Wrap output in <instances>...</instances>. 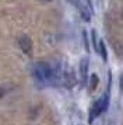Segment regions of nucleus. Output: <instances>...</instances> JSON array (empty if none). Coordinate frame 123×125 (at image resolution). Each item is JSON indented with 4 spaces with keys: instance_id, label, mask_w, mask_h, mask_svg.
I'll return each mask as SVG.
<instances>
[{
    "instance_id": "39448f33",
    "label": "nucleus",
    "mask_w": 123,
    "mask_h": 125,
    "mask_svg": "<svg viewBox=\"0 0 123 125\" xmlns=\"http://www.w3.org/2000/svg\"><path fill=\"white\" fill-rule=\"evenodd\" d=\"M78 10H80L81 18H83L85 23H89V21H91V17H92V11L88 9V6H80Z\"/></svg>"
},
{
    "instance_id": "6e6552de",
    "label": "nucleus",
    "mask_w": 123,
    "mask_h": 125,
    "mask_svg": "<svg viewBox=\"0 0 123 125\" xmlns=\"http://www.w3.org/2000/svg\"><path fill=\"white\" fill-rule=\"evenodd\" d=\"M83 40H84V45H85V51H89L88 35H87V31H85V30H84V31H83Z\"/></svg>"
},
{
    "instance_id": "423d86ee",
    "label": "nucleus",
    "mask_w": 123,
    "mask_h": 125,
    "mask_svg": "<svg viewBox=\"0 0 123 125\" xmlns=\"http://www.w3.org/2000/svg\"><path fill=\"white\" fill-rule=\"evenodd\" d=\"M98 53L101 55V58L104 59V62L108 61V51H106V46H105V42L101 40L99 44H98Z\"/></svg>"
},
{
    "instance_id": "1a4fd4ad",
    "label": "nucleus",
    "mask_w": 123,
    "mask_h": 125,
    "mask_svg": "<svg viewBox=\"0 0 123 125\" xmlns=\"http://www.w3.org/2000/svg\"><path fill=\"white\" fill-rule=\"evenodd\" d=\"M91 80H92V84H91V89L94 90L95 87H97V84H98V76H97V74H92V76H91Z\"/></svg>"
},
{
    "instance_id": "f03ea898",
    "label": "nucleus",
    "mask_w": 123,
    "mask_h": 125,
    "mask_svg": "<svg viewBox=\"0 0 123 125\" xmlns=\"http://www.w3.org/2000/svg\"><path fill=\"white\" fill-rule=\"evenodd\" d=\"M102 113H105V108H104V103H102V98H98L97 101L94 103V105L89 111V118H88V122L91 124L97 117H99Z\"/></svg>"
},
{
    "instance_id": "f257e3e1",
    "label": "nucleus",
    "mask_w": 123,
    "mask_h": 125,
    "mask_svg": "<svg viewBox=\"0 0 123 125\" xmlns=\"http://www.w3.org/2000/svg\"><path fill=\"white\" fill-rule=\"evenodd\" d=\"M88 69H89V59L87 56L81 58L80 65H78V70H80V77H81L83 86H85L87 82H88Z\"/></svg>"
},
{
    "instance_id": "9d476101",
    "label": "nucleus",
    "mask_w": 123,
    "mask_h": 125,
    "mask_svg": "<svg viewBox=\"0 0 123 125\" xmlns=\"http://www.w3.org/2000/svg\"><path fill=\"white\" fill-rule=\"evenodd\" d=\"M119 90H120V93H123V73H120V76H119Z\"/></svg>"
},
{
    "instance_id": "0eeeda50",
    "label": "nucleus",
    "mask_w": 123,
    "mask_h": 125,
    "mask_svg": "<svg viewBox=\"0 0 123 125\" xmlns=\"http://www.w3.org/2000/svg\"><path fill=\"white\" fill-rule=\"evenodd\" d=\"M91 38H92V46H94L95 52H98V44H99V41H98L97 31L95 30H91Z\"/></svg>"
},
{
    "instance_id": "20e7f679",
    "label": "nucleus",
    "mask_w": 123,
    "mask_h": 125,
    "mask_svg": "<svg viewBox=\"0 0 123 125\" xmlns=\"http://www.w3.org/2000/svg\"><path fill=\"white\" fill-rule=\"evenodd\" d=\"M18 44H20L21 49L25 52V53H29V52H31L32 42H31V40H29V37H27V35H21V37L18 38Z\"/></svg>"
},
{
    "instance_id": "9b49d317",
    "label": "nucleus",
    "mask_w": 123,
    "mask_h": 125,
    "mask_svg": "<svg viewBox=\"0 0 123 125\" xmlns=\"http://www.w3.org/2000/svg\"><path fill=\"white\" fill-rule=\"evenodd\" d=\"M71 6H74V7H80L81 4H80V0H67Z\"/></svg>"
},
{
    "instance_id": "7ed1b4c3",
    "label": "nucleus",
    "mask_w": 123,
    "mask_h": 125,
    "mask_svg": "<svg viewBox=\"0 0 123 125\" xmlns=\"http://www.w3.org/2000/svg\"><path fill=\"white\" fill-rule=\"evenodd\" d=\"M62 83L66 86L67 89H71L73 86L76 84V76L69 68L63 69V72H62Z\"/></svg>"
}]
</instances>
